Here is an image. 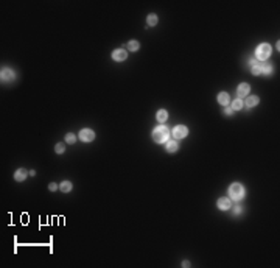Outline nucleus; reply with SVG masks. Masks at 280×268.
I'll return each mask as SVG.
<instances>
[{"instance_id":"1","label":"nucleus","mask_w":280,"mask_h":268,"mask_svg":"<svg viewBox=\"0 0 280 268\" xmlns=\"http://www.w3.org/2000/svg\"><path fill=\"white\" fill-rule=\"evenodd\" d=\"M168 136H170V132H168L167 126H157V128L154 129V132H153L154 140H156V142H159V143L167 142V140H168Z\"/></svg>"},{"instance_id":"2","label":"nucleus","mask_w":280,"mask_h":268,"mask_svg":"<svg viewBox=\"0 0 280 268\" xmlns=\"http://www.w3.org/2000/svg\"><path fill=\"white\" fill-rule=\"evenodd\" d=\"M229 195H230V198L232 199H235V201H238V199H241L243 198V195H244V187L241 185V184H232L230 185V189H229Z\"/></svg>"},{"instance_id":"3","label":"nucleus","mask_w":280,"mask_h":268,"mask_svg":"<svg viewBox=\"0 0 280 268\" xmlns=\"http://www.w3.org/2000/svg\"><path fill=\"white\" fill-rule=\"evenodd\" d=\"M257 58L258 59H268L269 58V55H271V47L268 45V44H261L258 48H257Z\"/></svg>"},{"instance_id":"4","label":"nucleus","mask_w":280,"mask_h":268,"mask_svg":"<svg viewBox=\"0 0 280 268\" xmlns=\"http://www.w3.org/2000/svg\"><path fill=\"white\" fill-rule=\"evenodd\" d=\"M79 137H81V140H84V142H90V140H93V137H95V132L92 129H83L79 132Z\"/></svg>"},{"instance_id":"5","label":"nucleus","mask_w":280,"mask_h":268,"mask_svg":"<svg viewBox=\"0 0 280 268\" xmlns=\"http://www.w3.org/2000/svg\"><path fill=\"white\" fill-rule=\"evenodd\" d=\"M187 136V128L185 126H176L175 129H173V137L175 139H182V137H185Z\"/></svg>"},{"instance_id":"6","label":"nucleus","mask_w":280,"mask_h":268,"mask_svg":"<svg viewBox=\"0 0 280 268\" xmlns=\"http://www.w3.org/2000/svg\"><path fill=\"white\" fill-rule=\"evenodd\" d=\"M112 58H114L115 61H125V59L128 58V53H126L125 50H115V51L112 53Z\"/></svg>"},{"instance_id":"7","label":"nucleus","mask_w":280,"mask_h":268,"mask_svg":"<svg viewBox=\"0 0 280 268\" xmlns=\"http://www.w3.org/2000/svg\"><path fill=\"white\" fill-rule=\"evenodd\" d=\"M218 207H220L221 210L230 209V199H229V198H220V199H218Z\"/></svg>"},{"instance_id":"8","label":"nucleus","mask_w":280,"mask_h":268,"mask_svg":"<svg viewBox=\"0 0 280 268\" xmlns=\"http://www.w3.org/2000/svg\"><path fill=\"white\" fill-rule=\"evenodd\" d=\"M249 84H246V83H243V84H240V87H238V97H246L247 93H249Z\"/></svg>"},{"instance_id":"9","label":"nucleus","mask_w":280,"mask_h":268,"mask_svg":"<svg viewBox=\"0 0 280 268\" xmlns=\"http://www.w3.org/2000/svg\"><path fill=\"white\" fill-rule=\"evenodd\" d=\"M26 175H28V171L23 170V168H20V170H17V171H16L14 178H16V181H23V179L26 178Z\"/></svg>"},{"instance_id":"10","label":"nucleus","mask_w":280,"mask_h":268,"mask_svg":"<svg viewBox=\"0 0 280 268\" xmlns=\"http://www.w3.org/2000/svg\"><path fill=\"white\" fill-rule=\"evenodd\" d=\"M251 69H252V73L254 75H260L261 73V64H258V62H251Z\"/></svg>"},{"instance_id":"11","label":"nucleus","mask_w":280,"mask_h":268,"mask_svg":"<svg viewBox=\"0 0 280 268\" xmlns=\"http://www.w3.org/2000/svg\"><path fill=\"white\" fill-rule=\"evenodd\" d=\"M229 100H230V98H229V93H227V92H221L220 95H218V101H220L221 104H227Z\"/></svg>"},{"instance_id":"12","label":"nucleus","mask_w":280,"mask_h":268,"mask_svg":"<svg viewBox=\"0 0 280 268\" xmlns=\"http://www.w3.org/2000/svg\"><path fill=\"white\" fill-rule=\"evenodd\" d=\"M12 78H14V73H12L11 70L5 69V70L2 72V79H3V81H9V79H12Z\"/></svg>"},{"instance_id":"13","label":"nucleus","mask_w":280,"mask_h":268,"mask_svg":"<svg viewBox=\"0 0 280 268\" xmlns=\"http://www.w3.org/2000/svg\"><path fill=\"white\" fill-rule=\"evenodd\" d=\"M178 148H179V145H178V142H176V140H170V142L167 143V150H168L170 153L176 151Z\"/></svg>"},{"instance_id":"14","label":"nucleus","mask_w":280,"mask_h":268,"mask_svg":"<svg viewBox=\"0 0 280 268\" xmlns=\"http://www.w3.org/2000/svg\"><path fill=\"white\" fill-rule=\"evenodd\" d=\"M167 118H168V112L165 109H161L157 112V120H159V122H165Z\"/></svg>"},{"instance_id":"15","label":"nucleus","mask_w":280,"mask_h":268,"mask_svg":"<svg viewBox=\"0 0 280 268\" xmlns=\"http://www.w3.org/2000/svg\"><path fill=\"white\" fill-rule=\"evenodd\" d=\"M241 108H243V101H241V98L233 100V103H232V109H233V111H238V109H241Z\"/></svg>"},{"instance_id":"16","label":"nucleus","mask_w":280,"mask_h":268,"mask_svg":"<svg viewBox=\"0 0 280 268\" xmlns=\"http://www.w3.org/2000/svg\"><path fill=\"white\" fill-rule=\"evenodd\" d=\"M257 103H258V97H247V100H246V104L249 106V108L255 106Z\"/></svg>"},{"instance_id":"17","label":"nucleus","mask_w":280,"mask_h":268,"mask_svg":"<svg viewBox=\"0 0 280 268\" xmlns=\"http://www.w3.org/2000/svg\"><path fill=\"white\" fill-rule=\"evenodd\" d=\"M139 47H140V45H139V42H137V41H131V42H128V48H129L131 51H137V50H139Z\"/></svg>"},{"instance_id":"18","label":"nucleus","mask_w":280,"mask_h":268,"mask_svg":"<svg viewBox=\"0 0 280 268\" xmlns=\"http://www.w3.org/2000/svg\"><path fill=\"white\" fill-rule=\"evenodd\" d=\"M61 190H62V192H70V190H72V184H70L69 181H64V182L61 184Z\"/></svg>"},{"instance_id":"19","label":"nucleus","mask_w":280,"mask_h":268,"mask_svg":"<svg viewBox=\"0 0 280 268\" xmlns=\"http://www.w3.org/2000/svg\"><path fill=\"white\" fill-rule=\"evenodd\" d=\"M157 23V16L156 14H150L148 16V25H156Z\"/></svg>"},{"instance_id":"20","label":"nucleus","mask_w":280,"mask_h":268,"mask_svg":"<svg viewBox=\"0 0 280 268\" xmlns=\"http://www.w3.org/2000/svg\"><path fill=\"white\" fill-rule=\"evenodd\" d=\"M65 140H67V143H75L76 137L73 136V134H67V137H65Z\"/></svg>"},{"instance_id":"21","label":"nucleus","mask_w":280,"mask_h":268,"mask_svg":"<svg viewBox=\"0 0 280 268\" xmlns=\"http://www.w3.org/2000/svg\"><path fill=\"white\" fill-rule=\"evenodd\" d=\"M271 70H272V67H271L269 64L266 65V67H264V65H261V72H264V73H271Z\"/></svg>"},{"instance_id":"22","label":"nucleus","mask_w":280,"mask_h":268,"mask_svg":"<svg viewBox=\"0 0 280 268\" xmlns=\"http://www.w3.org/2000/svg\"><path fill=\"white\" fill-rule=\"evenodd\" d=\"M64 150H65V145L64 143H58L56 145V153H62Z\"/></svg>"},{"instance_id":"23","label":"nucleus","mask_w":280,"mask_h":268,"mask_svg":"<svg viewBox=\"0 0 280 268\" xmlns=\"http://www.w3.org/2000/svg\"><path fill=\"white\" fill-rule=\"evenodd\" d=\"M48 189H50V190H51V192H55V190H56V189H58V185H56V184H55V182H51V184H50V185H48Z\"/></svg>"},{"instance_id":"24","label":"nucleus","mask_w":280,"mask_h":268,"mask_svg":"<svg viewBox=\"0 0 280 268\" xmlns=\"http://www.w3.org/2000/svg\"><path fill=\"white\" fill-rule=\"evenodd\" d=\"M232 112H233V109H229V108H226V109H224V114H226V115H230Z\"/></svg>"}]
</instances>
